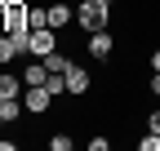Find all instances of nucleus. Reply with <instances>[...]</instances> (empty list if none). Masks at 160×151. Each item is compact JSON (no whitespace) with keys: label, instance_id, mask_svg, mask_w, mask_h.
<instances>
[{"label":"nucleus","instance_id":"obj_1","mask_svg":"<svg viewBox=\"0 0 160 151\" xmlns=\"http://www.w3.org/2000/svg\"><path fill=\"white\" fill-rule=\"evenodd\" d=\"M76 22L85 27V31H102V27H111V0H80Z\"/></svg>","mask_w":160,"mask_h":151},{"label":"nucleus","instance_id":"obj_2","mask_svg":"<svg viewBox=\"0 0 160 151\" xmlns=\"http://www.w3.org/2000/svg\"><path fill=\"white\" fill-rule=\"evenodd\" d=\"M53 49H58V31H53V27L31 31V58H49Z\"/></svg>","mask_w":160,"mask_h":151},{"label":"nucleus","instance_id":"obj_3","mask_svg":"<svg viewBox=\"0 0 160 151\" xmlns=\"http://www.w3.org/2000/svg\"><path fill=\"white\" fill-rule=\"evenodd\" d=\"M22 107L31 111V116H40V111H49V107H53V93H49L45 85H27V98H22Z\"/></svg>","mask_w":160,"mask_h":151},{"label":"nucleus","instance_id":"obj_4","mask_svg":"<svg viewBox=\"0 0 160 151\" xmlns=\"http://www.w3.org/2000/svg\"><path fill=\"white\" fill-rule=\"evenodd\" d=\"M111 49H116V40H111V31L102 27V31H89V58H111Z\"/></svg>","mask_w":160,"mask_h":151},{"label":"nucleus","instance_id":"obj_5","mask_svg":"<svg viewBox=\"0 0 160 151\" xmlns=\"http://www.w3.org/2000/svg\"><path fill=\"white\" fill-rule=\"evenodd\" d=\"M89 85H93V80H89V71L71 62V67H67V93H71V98H85V93H89Z\"/></svg>","mask_w":160,"mask_h":151},{"label":"nucleus","instance_id":"obj_6","mask_svg":"<svg viewBox=\"0 0 160 151\" xmlns=\"http://www.w3.org/2000/svg\"><path fill=\"white\" fill-rule=\"evenodd\" d=\"M22 76H13V71H0V98H22Z\"/></svg>","mask_w":160,"mask_h":151},{"label":"nucleus","instance_id":"obj_7","mask_svg":"<svg viewBox=\"0 0 160 151\" xmlns=\"http://www.w3.org/2000/svg\"><path fill=\"white\" fill-rule=\"evenodd\" d=\"M45 80H49L45 58H31V62H27V71H22V85H45Z\"/></svg>","mask_w":160,"mask_h":151},{"label":"nucleus","instance_id":"obj_8","mask_svg":"<svg viewBox=\"0 0 160 151\" xmlns=\"http://www.w3.org/2000/svg\"><path fill=\"white\" fill-rule=\"evenodd\" d=\"M71 18H76V9H67V5H49V27H53V31H62Z\"/></svg>","mask_w":160,"mask_h":151},{"label":"nucleus","instance_id":"obj_9","mask_svg":"<svg viewBox=\"0 0 160 151\" xmlns=\"http://www.w3.org/2000/svg\"><path fill=\"white\" fill-rule=\"evenodd\" d=\"M18 58H22V53H18V45L9 40V36H5V31H0V67H13Z\"/></svg>","mask_w":160,"mask_h":151},{"label":"nucleus","instance_id":"obj_10","mask_svg":"<svg viewBox=\"0 0 160 151\" xmlns=\"http://www.w3.org/2000/svg\"><path fill=\"white\" fill-rule=\"evenodd\" d=\"M27 22H31V31L49 27V9H40V5H27Z\"/></svg>","mask_w":160,"mask_h":151},{"label":"nucleus","instance_id":"obj_11","mask_svg":"<svg viewBox=\"0 0 160 151\" xmlns=\"http://www.w3.org/2000/svg\"><path fill=\"white\" fill-rule=\"evenodd\" d=\"M45 67H49V71H62V76H67V67H71V58H62V53L53 49L49 58H45Z\"/></svg>","mask_w":160,"mask_h":151},{"label":"nucleus","instance_id":"obj_12","mask_svg":"<svg viewBox=\"0 0 160 151\" xmlns=\"http://www.w3.org/2000/svg\"><path fill=\"white\" fill-rule=\"evenodd\" d=\"M138 151H160V134L147 129V138H138Z\"/></svg>","mask_w":160,"mask_h":151},{"label":"nucleus","instance_id":"obj_13","mask_svg":"<svg viewBox=\"0 0 160 151\" xmlns=\"http://www.w3.org/2000/svg\"><path fill=\"white\" fill-rule=\"evenodd\" d=\"M49 147H53V151H71V138H67V134H53Z\"/></svg>","mask_w":160,"mask_h":151},{"label":"nucleus","instance_id":"obj_14","mask_svg":"<svg viewBox=\"0 0 160 151\" xmlns=\"http://www.w3.org/2000/svg\"><path fill=\"white\" fill-rule=\"evenodd\" d=\"M147 129H151V134H160V111H151V116H147Z\"/></svg>","mask_w":160,"mask_h":151},{"label":"nucleus","instance_id":"obj_15","mask_svg":"<svg viewBox=\"0 0 160 151\" xmlns=\"http://www.w3.org/2000/svg\"><path fill=\"white\" fill-rule=\"evenodd\" d=\"M151 93H156V98H160V71L151 76Z\"/></svg>","mask_w":160,"mask_h":151},{"label":"nucleus","instance_id":"obj_16","mask_svg":"<svg viewBox=\"0 0 160 151\" xmlns=\"http://www.w3.org/2000/svg\"><path fill=\"white\" fill-rule=\"evenodd\" d=\"M151 71H160V49H156V53H151Z\"/></svg>","mask_w":160,"mask_h":151},{"label":"nucleus","instance_id":"obj_17","mask_svg":"<svg viewBox=\"0 0 160 151\" xmlns=\"http://www.w3.org/2000/svg\"><path fill=\"white\" fill-rule=\"evenodd\" d=\"M13 5H31V0H13Z\"/></svg>","mask_w":160,"mask_h":151},{"label":"nucleus","instance_id":"obj_18","mask_svg":"<svg viewBox=\"0 0 160 151\" xmlns=\"http://www.w3.org/2000/svg\"><path fill=\"white\" fill-rule=\"evenodd\" d=\"M0 124H5V120H0Z\"/></svg>","mask_w":160,"mask_h":151}]
</instances>
